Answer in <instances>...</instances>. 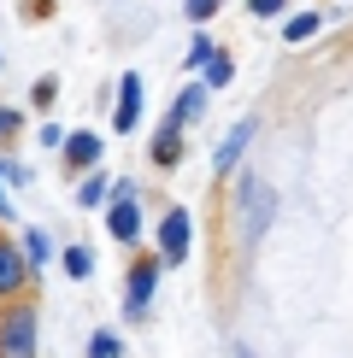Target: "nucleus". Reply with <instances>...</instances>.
Instances as JSON below:
<instances>
[{
  "label": "nucleus",
  "mask_w": 353,
  "mask_h": 358,
  "mask_svg": "<svg viewBox=\"0 0 353 358\" xmlns=\"http://www.w3.org/2000/svg\"><path fill=\"white\" fill-rule=\"evenodd\" d=\"M0 358H41V306L29 294L0 306Z\"/></svg>",
  "instance_id": "1"
},
{
  "label": "nucleus",
  "mask_w": 353,
  "mask_h": 358,
  "mask_svg": "<svg viewBox=\"0 0 353 358\" xmlns=\"http://www.w3.org/2000/svg\"><path fill=\"white\" fill-rule=\"evenodd\" d=\"M159 276H165L159 252H136V259H130V271H124V323H147L153 294H159Z\"/></svg>",
  "instance_id": "2"
},
{
  "label": "nucleus",
  "mask_w": 353,
  "mask_h": 358,
  "mask_svg": "<svg viewBox=\"0 0 353 358\" xmlns=\"http://www.w3.org/2000/svg\"><path fill=\"white\" fill-rule=\"evenodd\" d=\"M147 229V212H141V194L136 182H112V200H106V235L118 247H136Z\"/></svg>",
  "instance_id": "3"
},
{
  "label": "nucleus",
  "mask_w": 353,
  "mask_h": 358,
  "mask_svg": "<svg viewBox=\"0 0 353 358\" xmlns=\"http://www.w3.org/2000/svg\"><path fill=\"white\" fill-rule=\"evenodd\" d=\"M271 217H277V194H271V188H259L254 176H242V182H235V229H242V241L254 247Z\"/></svg>",
  "instance_id": "4"
},
{
  "label": "nucleus",
  "mask_w": 353,
  "mask_h": 358,
  "mask_svg": "<svg viewBox=\"0 0 353 358\" xmlns=\"http://www.w3.org/2000/svg\"><path fill=\"white\" fill-rule=\"evenodd\" d=\"M188 247H195V212H188V206H165V212H159V229H153L159 264H183Z\"/></svg>",
  "instance_id": "5"
},
{
  "label": "nucleus",
  "mask_w": 353,
  "mask_h": 358,
  "mask_svg": "<svg viewBox=\"0 0 353 358\" xmlns=\"http://www.w3.org/2000/svg\"><path fill=\"white\" fill-rule=\"evenodd\" d=\"M29 282H36V276H29V264H24L18 241H12V235L0 229V306H6V300H24V294H29Z\"/></svg>",
  "instance_id": "6"
},
{
  "label": "nucleus",
  "mask_w": 353,
  "mask_h": 358,
  "mask_svg": "<svg viewBox=\"0 0 353 358\" xmlns=\"http://www.w3.org/2000/svg\"><path fill=\"white\" fill-rule=\"evenodd\" d=\"M254 117H235V124L224 129V141H218V153H212V176L224 182V176H235V165H242V153L254 147Z\"/></svg>",
  "instance_id": "7"
},
{
  "label": "nucleus",
  "mask_w": 353,
  "mask_h": 358,
  "mask_svg": "<svg viewBox=\"0 0 353 358\" xmlns=\"http://www.w3.org/2000/svg\"><path fill=\"white\" fill-rule=\"evenodd\" d=\"M112 129H118V136H136V129H141V71H124V77H118Z\"/></svg>",
  "instance_id": "8"
},
{
  "label": "nucleus",
  "mask_w": 353,
  "mask_h": 358,
  "mask_svg": "<svg viewBox=\"0 0 353 358\" xmlns=\"http://www.w3.org/2000/svg\"><path fill=\"white\" fill-rule=\"evenodd\" d=\"M59 153H65V171H83V176H88V171H100V153H106V141H100L95 129H71Z\"/></svg>",
  "instance_id": "9"
},
{
  "label": "nucleus",
  "mask_w": 353,
  "mask_h": 358,
  "mask_svg": "<svg viewBox=\"0 0 353 358\" xmlns=\"http://www.w3.org/2000/svg\"><path fill=\"white\" fill-rule=\"evenodd\" d=\"M206 106H212V94H206V88H200V77H195V83H183V94L171 100L165 124H176V129L188 136V124H200V117H206Z\"/></svg>",
  "instance_id": "10"
},
{
  "label": "nucleus",
  "mask_w": 353,
  "mask_h": 358,
  "mask_svg": "<svg viewBox=\"0 0 353 358\" xmlns=\"http://www.w3.org/2000/svg\"><path fill=\"white\" fill-rule=\"evenodd\" d=\"M147 153H153L159 171H176V165H183V153H188V141H183V129H176V124H159L153 141H147Z\"/></svg>",
  "instance_id": "11"
},
{
  "label": "nucleus",
  "mask_w": 353,
  "mask_h": 358,
  "mask_svg": "<svg viewBox=\"0 0 353 358\" xmlns=\"http://www.w3.org/2000/svg\"><path fill=\"white\" fill-rule=\"evenodd\" d=\"M330 18H335V12H330V6H306V12H294V18L283 24V41H289V48H300V41H312V36H318V29H324V24H330Z\"/></svg>",
  "instance_id": "12"
},
{
  "label": "nucleus",
  "mask_w": 353,
  "mask_h": 358,
  "mask_svg": "<svg viewBox=\"0 0 353 358\" xmlns=\"http://www.w3.org/2000/svg\"><path fill=\"white\" fill-rule=\"evenodd\" d=\"M106 200H112V176L106 171H88L77 182V206H83V212H106Z\"/></svg>",
  "instance_id": "13"
},
{
  "label": "nucleus",
  "mask_w": 353,
  "mask_h": 358,
  "mask_svg": "<svg viewBox=\"0 0 353 358\" xmlns=\"http://www.w3.org/2000/svg\"><path fill=\"white\" fill-rule=\"evenodd\" d=\"M230 83H235V59L218 48V53L200 65V88H206V94H218V88H230Z\"/></svg>",
  "instance_id": "14"
},
{
  "label": "nucleus",
  "mask_w": 353,
  "mask_h": 358,
  "mask_svg": "<svg viewBox=\"0 0 353 358\" xmlns=\"http://www.w3.org/2000/svg\"><path fill=\"white\" fill-rule=\"evenodd\" d=\"M18 252H24V264H29V276H36L41 264H53V235H48V229H24Z\"/></svg>",
  "instance_id": "15"
},
{
  "label": "nucleus",
  "mask_w": 353,
  "mask_h": 358,
  "mask_svg": "<svg viewBox=\"0 0 353 358\" xmlns=\"http://www.w3.org/2000/svg\"><path fill=\"white\" fill-rule=\"evenodd\" d=\"M59 264H65L71 282H88V276H95V247H88V241H71L65 252H59Z\"/></svg>",
  "instance_id": "16"
},
{
  "label": "nucleus",
  "mask_w": 353,
  "mask_h": 358,
  "mask_svg": "<svg viewBox=\"0 0 353 358\" xmlns=\"http://www.w3.org/2000/svg\"><path fill=\"white\" fill-rule=\"evenodd\" d=\"M212 53H218V41L206 36V29H195V41H188V53H183V65H188V71H195V77H200V65H206V59H212Z\"/></svg>",
  "instance_id": "17"
},
{
  "label": "nucleus",
  "mask_w": 353,
  "mask_h": 358,
  "mask_svg": "<svg viewBox=\"0 0 353 358\" xmlns=\"http://www.w3.org/2000/svg\"><path fill=\"white\" fill-rule=\"evenodd\" d=\"M53 100H59V77H36L29 83V106L36 112H53Z\"/></svg>",
  "instance_id": "18"
},
{
  "label": "nucleus",
  "mask_w": 353,
  "mask_h": 358,
  "mask_svg": "<svg viewBox=\"0 0 353 358\" xmlns=\"http://www.w3.org/2000/svg\"><path fill=\"white\" fill-rule=\"evenodd\" d=\"M118 352H124V341H118L112 329H95V335H88V358H118Z\"/></svg>",
  "instance_id": "19"
},
{
  "label": "nucleus",
  "mask_w": 353,
  "mask_h": 358,
  "mask_svg": "<svg viewBox=\"0 0 353 358\" xmlns=\"http://www.w3.org/2000/svg\"><path fill=\"white\" fill-rule=\"evenodd\" d=\"M18 136H24V112L18 106H0V147H12Z\"/></svg>",
  "instance_id": "20"
},
{
  "label": "nucleus",
  "mask_w": 353,
  "mask_h": 358,
  "mask_svg": "<svg viewBox=\"0 0 353 358\" xmlns=\"http://www.w3.org/2000/svg\"><path fill=\"white\" fill-rule=\"evenodd\" d=\"M218 6H224V0H183V12H188V24H195V29H200V24H212V18H218Z\"/></svg>",
  "instance_id": "21"
},
{
  "label": "nucleus",
  "mask_w": 353,
  "mask_h": 358,
  "mask_svg": "<svg viewBox=\"0 0 353 358\" xmlns=\"http://www.w3.org/2000/svg\"><path fill=\"white\" fill-rule=\"evenodd\" d=\"M65 136H71V129H65V124H53V117H48L41 129H36V141L48 147V153H59V147H65Z\"/></svg>",
  "instance_id": "22"
},
{
  "label": "nucleus",
  "mask_w": 353,
  "mask_h": 358,
  "mask_svg": "<svg viewBox=\"0 0 353 358\" xmlns=\"http://www.w3.org/2000/svg\"><path fill=\"white\" fill-rule=\"evenodd\" d=\"M254 18H277V12H289V0H242Z\"/></svg>",
  "instance_id": "23"
},
{
  "label": "nucleus",
  "mask_w": 353,
  "mask_h": 358,
  "mask_svg": "<svg viewBox=\"0 0 353 358\" xmlns=\"http://www.w3.org/2000/svg\"><path fill=\"white\" fill-rule=\"evenodd\" d=\"M0 182H6V159H0ZM0 194H6V188H0Z\"/></svg>",
  "instance_id": "24"
}]
</instances>
